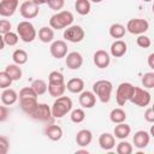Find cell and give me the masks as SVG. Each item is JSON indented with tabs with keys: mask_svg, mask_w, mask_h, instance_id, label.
<instances>
[{
	"mask_svg": "<svg viewBox=\"0 0 154 154\" xmlns=\"http://www.w3.org/2000/svg\"><path fill=\"white\" fill-rule=\"evenodd\" d=\"M59 83H65L64 81V75L59 71H52L48 75V84H59Z\"/></svg>",
	"mask_w": 154,
	"mask_h": 154,
	"instance_id": "8d00e7d4",
	"label": "cell"
},
{
	"mask_svg": "<svg viewBox=\"0 0 154 154\" xmlns=\"http://www.w3.org/2000/svg\"><path fill=\"white\" fill-rule=\"evenodd\" d=\"M5 72L10 76L12 81H19L22 78V69L17 64H10L5 67Z\"/></svg>",
	"mask_w": 154,
	"mask_h": 154,
	"instance_id": "83f0119b",
	"label": "cell"
},
{
	"mask_svg": "<svg viewBox=\"0 0 154 154\" xmlns=\"http://www.w3.org/2000/svg\"><path fill=\"white\" fill-rule=\"evenodd\" d=\"M150 100H152V96L147 89H143L140 87L134 88V93H132V96L130 99V101L134 105H136L138 107H146L150 103Z\"/></svg>",
	"mask_w": 154,
	"mask_h": 154,
	"instance_id": "8992f818",
	"label": "cell"
},
{
	"mask_svg": "<svg viewBox=\"0 0 154 154\" xmlns=\"http://www.w3.org/2000/svg\"><path fill=\"white\" fill-rule=\"evenodd\" d=\"M99 146L103 150H112L116 147V137L108 132H103L99 137Z\"/></svg>",
	"mask_w": 154,
	"mask_h": 154,
	"instance_id": "ac0fdd59",
	"label": "cell"
},
{
	"mask_svg": "<svg viewBox=\"0 0 154 154\" xmlns=\"http://www.w3.org/2000/svg\"><path fill=\"white\" fill-rule=\"evenodd\" d=\"M125 119H126V112L120 107L113 108L109 112V120L112 123H114V124L123 123V122H125Z\"/></svg>",
	"mask_w": 154,
	"mask_h": 154,
	"instance_id": "484cf974",
	"label": "cell"
},
{
	"mask_svg": "<svg viewBox=\"0 0 154 154\" xmlns=\"http://www.w3.org/2000/svg\"><path fill=\"white\" fill-rule=\"evenodd\" d=\"M10 149V142L7 137L0 136V154H6Z\"/></svg>",
	"mask_w": 154,
	"mask_h": 154,
	"instance_id": "b9f144b4",
	"label": "cell"
},
{
	"mask_svg": "<svg viewBox=\"0 0 154 154\" xmlns=\"http://www.w3.org/2000/svg\"><path fill=\"white\" fill-rule=\"evenodd\" d=\"M18 97H19V99H30V97H37V94L34 91V89H32L31 87H25V88L20 89Z\"/></svg>",
	"mask_w": 154,
	"mask_h": 154,
	"instance_id": "f35d334b",
	"label": "cell"
},
{
	"mask_svg": "<svg viewBox=\"0 0 154 154\" xmlns=\"http://www.w3.org/2000/svg\"><path fill=\"white\" fill-rule=\"evenodd\" d=\"M131 132V128L130 125H128L126 123H119L114 126V130H113V136L118 140H125Z\"/></svg>",
	"mask_w": 154,
	"mask_h": 154,
	"instance_id": "603a6c76",
	"label": "cell"
},
{
	"mask_svg": "<svg viewBox=\"0 0 154 154\" xmlns=\"http://www.w3.org/2000/svg\"><path fill=\"white\" fill-rule=\"evenodd\" d=\"M29 117H31L35 120H40V122H49L53 118L51 107L47 103H37V106L29 114Z\"/></svg>",
	"mask_w": 154,
	"mask_h": 154,
	"instance_id": "9c48e42d",
	"label": "cell"
},
{
	"mask_svg": "<svg viewBox=\"0 0 154 154\" xmlns=\"http://www.w3.org/2000/svg\"><path fill=\"white\" fill-rule=\"evenodd\" d=\"M18 7V0H1L0 1V16L11 17L14 14Z\"/></svg>",
	"mask_w": 154,
	"mask_h": 154,
	"instance_id": "9a60e30c",
	"label": "cell"
},
{
	"mask_svg": "<svg viewBox=\"0 0 154 154\" xmlns=\"http://www.w3.org/2000/svg\"><path fill=\"white\" fill-rule=\"evenodd\" d=\"M150 141V134L146 130H138L135 132L134 137H132V142L135 144L136 148L138 149H143L149 144Z\"/></svg>",
	"mask_w": 154,
	"mask_h": 154,
	"instance_id": "4fadbf2b",
	"label": "cell"
},
{
	"mask_svg": "<svg viewBox=\"0 0 154 154\" xmlns=\"http://www.w3.org/2000/svg\"><path fill=\"white\" fill-rule=\"evenodd\" d=\"M17 34H18L19 38L23 42H25V43L32 42L36 38V35H37L34 24L30 23L29 20H23V22L18 23V25H17Z\"/></svg>",
	"mask_w": 154,
	"mask_h": 154,
	"instance_id": "277c9868",
	"label": "cell"
},
{
	"mask_svg": "<svg viewBox=\"0 0 154 154\" xmlns=\"http://www.w3.org/2000/svg\"><path fill=\"white\" fill-rule=\"evenodd\" d=\"M116 150H117L118 154H131L132 150H134V148H132V144H131V143H129L128 141L122 140V141L117 144Z\"/></svg>",
	"mask_w": 154,
	"mask_h": 154,
	"instance_id": "d6a6232c",
	"label": "cell"
},
{
	"mask_svg": "<svg viewBox=\"0 0 154 154\" xmlns=\"http://www.w3.org/2000/svg\"><path fill=\"white\" fill-rule=\"evenodd\" d=\"M37 97H30V99H19V106L22 108V111L24 113H26L28 116L35 109V107L37 106Z\"/></svg>",
	"mask_w": 154,
	"mask_h": 154,
	"instance_id": "cb8c5ba5",
	"label": "cell"
},
{
	"mask_svg": "<svg viewBox=\"0 0 154 154\" xmlns=\"http://www.w3.org/2000/svg\"><path fill=\"white\" fill-rule=\"evenodd\" d=\"M113 84L107 79H99L93 84V93L102 103H107L111 100Z\"/></svg>",
	"mask_w": 154,
	"mask_h": 154,
	"instance_id": "6da1fadb",
	"label": "cell"
},
{
	"mask_svg": "<svg viewBox=\"0 0 154 154\" xmlns=\"http://www.w3.org/2000/svg\"><path fill=\"white\" fill-rule=\"evenodd\" d=\"M125 29L132 35H142L149 29V23L142 18H132L126 23Z\"/></svg>",
	"mask_w": 154,
	"mask_h": 154,
	"instance_id": "ba28073f",
	"label": "cell"
},
{
	"mask_svg": "<svg viewBox=\"0 0 154 154\" xmlns=\"http://www.w3.org/2000/svg\"><path fill=\"white\" fill-rule=\"evenodd\" d=\"M108 32H109L111 37L119 40V38H123V37H124V35H125V32H126V29H125V26H124L123 24H120V23H114V24H112V25L109 26Z\"/></svg>",
	"mask_w": 154,
	"mask_h": 154,
	"instance_id": "4316f807",
	"label": "cell"
},
{
	"mask_svg": "<svg viewBox=\"0 0 154 154\" xmlns=\"http://www.w3.org/2000/svg\"><path fill=\"white\" fill-rule=\"evenodd\" d=\"M73 22V14L70 11H58L49 18V26L55 30L65 29Z\"/></svg>",
	"mask_w": 154,
	"mask_h": 154,
	"instance_id": "3957f363",
	"label": "cell"
},
{
	"mask_svg": "<svg viewBox=\"0 0 154 154\" xmlns=\"http://www.w3.org/2000/svg\"><path fill=\"white\" fill-rule=\"evenodd\" d=\"M78 101H79V105L83 108H93L96 103V96L93 91L83 90V91L79 93Z\"/></svg>",
	"mask_w": 154,
	"mask_h": 154,
	"instance_id": "2e32d148",
	"label": "cell"
},
{
	"mask_svg": "<svg viewBox=\"0 0 154 154\" xmlns=\"http://www.w3.org/2000/svg\"><path fill=\"white\" fill-rule=\"evenodd\" d=\"M71 109H72V100L69 96H64V95L55 97V100L51 107L53 118H63Z\"/></svg>",
	"mask_w": 154,
	"mask_h": 154,
	"instance_id": "7a4b0ae2",
	"label": "cell"
},
{
	"mask_svg": "<svg viewBox=\"0 0 154 154\" xmlns=\"http://www.w3.org/2000/svg\"><path fill=\"white\" fill-rule=\"evenodd\" d=\"M49 52H51V55L55 59L65 58V55L67 54V45L64 40L52 41V43L49 46Z\"/></svg>",
	"mask_w": 154,
	"mask_h": 154,
	"instance_id": "8fae6325",
	"label": "cell"
},
{
	"mask_svg": "<svg viewBox=\"0 0 154 154\" xmlns=\"http://www.w3.org/2000/svg\"><path fill=\"white\" fill-rule=\"evenodd\" d=\"M29 57H28V53L24 51V49H16L13 53H12V60L14 64L17 65H24L26 61H28Z\"/></svg>",
	"mask_w": 154,
	"mask_h": 154,
	"instance_id": "4dcf8cb0",
	"label": "cell"
},
{
	"mask_svg": "<svg viewBox=\"0 0 154 154\" xmlns=\"http://www.w3.org/2000/svg\"><path fill=\"white\" fill-rule=\"evenodd\" d=\"M11 31V23L7 19H0V34L5 35L6 32Z\"/></svg>",
	"mask_w": 154,
	"mask_h": 154,
	"instance_id": "7bdbcfd3",
	"label": "cell"
},
{
	"mask_svg": "<svg viewBox=\"0 0 154 154\" xmlns=\"http://www.w3.org/2000/svg\"><path fill=\"white\" fill-rule=\"evenodd\" d=\"M93 141V134L90 130L82 129L76 134V143L79 147H87Z\"/></svg>",
	"mask_w": 154,
	"mask_h": 154,
	"instance_id": "d6986e66",
	"label": "cell"
},
{
	"mask_svg": "<svg viewBox=\"0 0 154 154\" xmlns=\"http://www.w3.org/2000/svg\"><path fill=\"white\" fill-rule=\"evenodd\" d=\"M65 5V0H49L48 2V6L51 10H54V11H59L64 7Z\"/></svg>",
	"mask_w": 154,
	"mask_h": 154,
	"instance_id": "60d3db41",
	"label": "cell"
},
{
	"mask_svg": "<svg viewBox=\"0 0 154 154\" xmlns=\"http://www.w3.org/2000/svg\"><path fill=\"white\" fill-rule=\"evenodd\" d=\"M2 36H4L5 45H7V46H10V47L16 46V45L18 43V41H19L18 34H16V32H13V31H8V32H6V34L2 35Z\"/></svg>",
	"mask_w": 154,
	"mask_h": 154,
	"instance_id": "d590c367",
	"label": "cell"
},
{
	"mask_svg": "<svg viewBox=\"0 0 154 154\" xmlns=\"http://www.w3.org/2000/svg\"><path fill=\"white\" fill-rule=\"evenodd\" d=\"M12 79L5 71H0V89H6L10 88L12 84Z\"/></svg>",
	"mask_w": 154,
	"mask_h": 154,
	"instance_id": "74e56055",
	"label": "cell"
},
{
	"mask_svg": "<svg viewBox=\"0 0 154 154\" xmlns=\"http://www.w3.org/2000/svg\"><path fill=\"white\" fill-rule=\"evenodd\" d=\"M142 85L144 87V89H152L154 88V72H146L142 76Z\"/></svg>",
	"mask_w": 154,
	"mask_h": 154,
	"instance_id": "e575fe53",
	"label": "cell"
},
{
	"mask_svg": "<svg viewBox=\"0 0 154 154\" xmlns=\"http://www.w3.org/2000/svg\"><path fill=\"white\" fill-rule=\"evenodd\" d=\"M19 12H20V16L25 19H32L35 17L38 16V5L34 4L31 0L30 1H24L20 6H19Z\"/></svg>",
	"mask_w": 154,
	"mask_h": 154,
	"instance_id": "30bf717a",
	"label": "cell"
},
{
	"mask_svg": "<svg viewBox=\"0 0 154 154\" xmlns=\"http://www.w3.org/2000/svg\"><path fill=\"white\" fill-rule=\"evenodd\" d=\"M93 60H94V64L96 67L99 69H106L108 67V65L111 64V57L109 54L103 51V49H99L94 53V57H93Z\"/></svg>",
	"mask_w": 154,
	"mask_h": 154,
	"instance_id": "5bb4252c",
	"label": "cell"
},
{
	"mask_svg": "<svg viewBox=\"0 0 154 154\" xmlns=\"http://www.w3.org/2000/svg\"><path fill=\"white\" fill-rule=\"evenodd\" d=\"M128 51V45L123 41V40H116L112 45H111V48H109V52H111V55L114 57V58H122Z\"/></svg>",
	"mask_w": 154,
	"mask_h": 154,
	"instance_id": "e0dca14e",
	"label": "cell"
},
{
	"mask_svg": "<svg viewBox=\"0 0 154 154\" xmlns=\"http://www.w3.org/2000/svg\"><path fill=\"white\" fill-rule=\"evenodd\" d=\"M79 153L88 154V150H87V149H77V150H76V154H79Z\"/></svg>",
	"mask_w": 154,
	"mask_h": 154,
	"instance_id": "681fc988",
	"label": "cell"
},
{
	"mask_svg": "<svg viewBox=\"0 0 154 154\" xmlns=\"http://www.w3.org/2000/svg\"><path fill=\"white\" fill-rule=\"evenodd\" d=\"M135 85L129 82H123L118 85L116 91V101L119 106H124L128 101H130Z\"/></svg>",
	"mask_w": 154,
	"mask_h": 154,
	"instance_id": "5b68a950",
	"label": "cell"
},
{
	"mask_svg": "<svg viewBox=\"0 0 154 154\" xmlns=\"http://www.w3.org/2000/svg\"><path fill=\"white\" fill-rule=\"evenodd\" d=\"M34 4H36V5H45V4H48L49 2V0H31Z\"/></svg>",
	"mask_w": 154,
	"mask_h": 154,
	"instance_id": "7dc6e473",
	"label": "cell"
},
{
	"mask_svg": "<svg viewBox=\"0 0 154 154\" xmlns=\"http://www.w3.org/2000/svg\"><path fill=\"white\" fill-rule=\"evenodd\" d=\"M89 1H91V2H95V4H99V2H101V1H103V0H89Z\"/></svg>",
	"mask_w": 154,
	"mask_h": 154,
	"instance_id": "f907efd6",
	"label": "cell"
},
{
	"mask_svg": "<svg viewBox=\"0 0 154 154\" xmlns=\"http://www.w3.org/2000/svg\"><path fill=\"white\" fill-rule=\"evenodd\" d=\"M65 85H66V89L72 94H79L81 91L84 90V81L78 77L71 78Z\"/></svg>",
	"mask_w": 154,
	"mask_h": 154,
	"instance_id": "44dd1931",
	"label": "cell"
},
{
	"mask_svg": "<svg viewBox=\"0 0 154 154\" xmlns=\"http://www.w3.org/2000/svg\"><path fill=\"white\" fill-rule=\"evenodd\" d=\"M54 38V30L51 26H42L38 30V40L43 43H49Z\"/></svg>",
	"mask_w": 154,
	"mask_h": 154,
	"instance_id": "d4e9b609",
	"label": "cell"
},
{
	"mask_svg": "<svg viewBox=\"0 0 154 154\" xmlns=\"http://www.w3.org/2000/svg\"><path fill=\"white\" fill-rule=\"evenodd\" d=\"M91 5L89 0H76L75 2V10L81 16H87L90 12Z\"/></svg>",
	"mask_w": 154,
	"mask_h": 154,
	"instance_id": "f1b7e54d",
	"label": "cell"
},
{
	"mask_svg": "<svg viewBox=\"0 0 154 154\" xmlns=\"http://www.w3.org/2000/svg\"><path fill=\"white\" fill-rule=\"evenodd\" d=\"M70 119H71V122H73L76 124H79L85 119V112L82 108H76V109L71 111Z\"/></svg>",
	"mask_w": 154,
	"mask_h": 154,
	"instance_id": "836d02e7",
	"label": "cell"
},
{
	"mask_svg": "<svg viewBox=\"0 0 154 154\" xmlns=\"http://www.w3.org/2000/svg\"><path fill=\"white\" fill-rule=\"evenodd\" d=\"M45 134H46V136H47L51 141H59V140H61V137H63V129H61L59 125L51 124V125H47V126H46Z\"/></svg>",
	"mask_w": 154,
	"mask_h": 154,
	"instance_id": "ffe728a7",
	"label": "cell"
},
{
	"mask_svg": "<svg viewBox=\"0 0 154 154\" xmlns=\"http://www.w3.org/2000/svg\"><path fill=\"white\" fill-rule=\"evenodd\" d=\"M32 89H34V91L37 94V96L38 95H43L46 91H47V88H48V84L46 83V81H43V79H41V78H37V79H34L32 82H31V85H30Z\"/></svg>",
	"mask_w": 154,
	"mask_h": 154,
	"instance_id": "1f68e13d",
	"label": "cell"
},
{
	"mask_svg": "<svg viewBox=\"0 0 154 154\" xmlns=\"http://www.w3.org/2000/svg\"><path fill=\"white\" fill-rule=\"evenodd\" d=\"M153 60H154V53H150L149 57H148V65H149L150 69H154V63H153Z\"/></svg>",
	"mask_w": 154,
	"mask_h": 154,
	"instance_id": "bcb514c9",
	"label": "cell"
},
{
	"mask_svg": "<svg viewBox=\"0 0 154 154\" xmlns=\"http://www.w3.org/2000/svg\"><path fill=\"white\" fill-rule=\"evenodd\" d=\"M48 93L51 96L53 97H59L61 95H64L65 90H66V85L65 83H59V84H48V88H47Z\"/></svg>",
	"mask_w": 154,
	"mask_h": 154,
	"instance_id": "f546056e",
	"label": "cell"
},
{
	"mask_svg": "<svg viewBox=\"0 0 154 154\" xmlns=\"http://www.w3.org/2000/svg\"><path fill=\"white\" fill-rule=\"evenodd\" d=\"M136 43L137 46H140L141 48H149L152 46V41L148 36H146L144 34L138 35V37L136 38Z\"/></svg>",
	"mask_w": 154,
	"mask_h": 154,
	"instance_id": "ab89813d",
	"label": "cell"
},
{
	"mask_svg": "<svg viewBox=\"0 0 154 154\" xmlns=\"http://www.w3.org/2000/svg\"><path fill=\"white\" fill-rule=\"evenodd\" d=\"M65 64L70 70H78L83 65V57L78 52H70L65 55Z\"/></svg>",
	"mask_w": 154,
	"mask_h": 154,
	"instance_id": "7c38bea8",
	"label": "cell"
},
{
	"mask_svg": "<svg viewBox=\"0 0 154 154\" xmlns=\"http://www.w3.org/2000/svg\"><path fill=\"white\" fill-rule=\"evenodd\" d=\"M8 117V109L5 105H0V123L5 122Z\"/></svg>",
	"mask_w": 154,
	"mask_h": 154,
	"instance_id": "f6af8a7d",
	"label": "cell"
},
{
	"mask_svg": "<svg viewBox=\"0 0 154 154\" xmlns=\"http://www.w3.org/2000/svg\"><path fill=\"white\" fill-rule=\"evenodd\" d=\"M144 120L148 122V123H153L154 122V111H153L152 107L146 109V112H144Z\"/></svg>",
	"mask_w": 154,
	"mask_h": 154,
	"instance_id": "ee69618b",
	"label": "cell"
},
{
	"mask_svg": "<svg viewBox=\"0 0 154 154\" xmlns=\"http://www.w3.org/2000/svg\"><path fill=\"white\" fill-rule=\"evenodd\" d=\"M5 47V41H4V36L0 34V51H2Z\"/></svg>",
	"mask_w": 154,
	"mask_h": 154,
	"instance_id": "c3c4849f",
	"label": "cell"
},
{
	"mask_svg": "<svg viewBox=\"0 0 154 154\" xmlns=\"http://www.w3.org/2000/svg\"><path fill=\"white\" fill-rule=\"evenodd\" d=\"M63 36L66 41L72 42V43H77V42L83 41V38L85 36V32H84V29L81 25H72L71 24L70 26L65 28Z\"/></svg>",
	"mask_w": 154,
	"mask_h": 154,
	"instance_id": "52a82bcc",
	"label": "cell"
},
{
	"mask_svg": "<svg viewBox=\"0 0 154 154\" xmlns=\"http://www.w3.org/2000/svg\"><path fill=\"white\" fill-rule=\"evenodd\" d=\"M142 1H144V2H149V1H152V0H142Z\"/></svg>",
	"mask_w": 154,
	"mask_h": 154,
	"instance_id": "816d5d0a",
	"label": "cell"
},
{
	"mask_svg": "<svg viewBox=\"0 0 154 154\" xmlns=\"http://www.w3.org/2000/svg\"><path fill=\"white\" fill-rule=\"evenodd\" d=\"M18 100V94L16 90L11 89V88H6L4 89V91L1 93V102L5 106H11L13 105L16 101Z\"/></svg>",
	"mask_w": 154,
	"mask_h": 154,
	"instance_id": "7402d4cb",
	"label": "cell"
}]
</instances>
